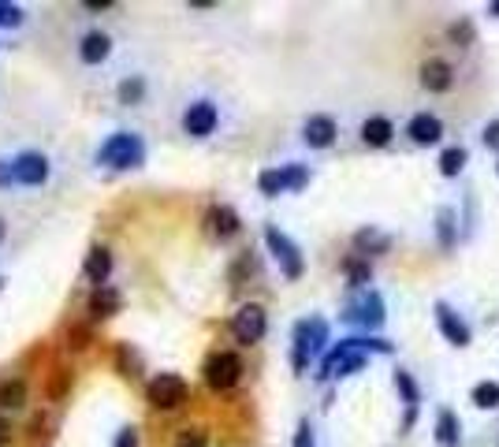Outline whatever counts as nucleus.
I'll list each match as a JSON object with an SVG mask.
<instances>
[{
	"label": "nucleus",
	"instance_id": "nucleus-5",
	"mask_svg": "<svg viewBox=\"0 0 499 447\" xmlns=\"http://www.w3.org/2000/svg\"><path fill=\"white\" fill-rule=\"evenodd\" d=\"M365 366V354L358 351V339H340V347H332L328 358L320 362V377H350Z\"/></svg>",
	"mask_w": 499,
	"mask_h": 447
},
{
	"label": "nucleus",
	"instance_id": "nucleus-41",
	"mask_svg": "<svg viewBox=\"0 0 499 447\" xmlns=\"http://www.w3.org/2000/svg\"><path fill=\"white\" fill-rule=\"evenodd\" d=\"M4 235H8V227H4V217H0V243H4Z\"/></svg>",
	"mask_w": 499,
	"mask_h": 447
},
{
	"label": "nucleus",
	"instance_id": "nucleus-35",
	"mask_svg": "<svg viewBox=\"0 0 499 447\" xmlns=\"http://www.w3.org/2000/svg\"><path fill=\"white\" fill-rule=\"evenodd\" d=\"M116 447H138V428H134V425L119 428V436H116Z\"/></svg>",
	"mask_w": 499,
	"mask_h": 447
},
{
	"label": "nucleus",
	"instance_id": "nucleus-26",
	"mask_svg": "<svg viewBox=\"0 0 499 447\" xmlns=\"http://www.w3.org/2000/svg\"><path fill=\"white\" fill-rule=\"evenodd\" d=\"M462 168H466V150L462 146H451V150H443L440 153V175H458Z\"/></svg>",
	"mask_w": 499,
	"mask_h": 447
},
{
	"label": "nucleus",
	"instance_id": "nucleus-39",
	"mask_svg": "<svg viewBox=\"0 0 499 447\" xmlns=\"http://www.w3.org/2000/svg\"><path fill=\"white\" fill-rule=\"evenodd\" d=\"M82 8H86V12H109V8H112V0H86Z\"/></svg>",
	"mask_w": 499,
	"mask_h": 447
},
{
	"label": "nucleus",
	"instance_id": "nucleus-3",
	"mask_svg": "<svg viewBox=\"0 0 499 447\" xmlns=\"http://www.w3.org/2000/svg\"><path fill=\"white\" fill-rule=\"evenodd\" d=\"M265 243H269L273 258H276V265H280V273L288 276V280H298L302 273H306V261H302L298 243H295L291 235H283V231H280L276 224L265 227Z\"/></svg>",
	"mask_w": 499,
	"mask_h": 447
},
{
	"label": "nucleus",
	"instance_id": "nucleus-31",
	"mask_svg": "<svg viewBox=\"0 0 499 447\" xmlns=\"http://www.w3.org/2000/svg\"><path fill=\"white\" fill-rule=\"evenodd\" d=\"M283 183H288V190H302L310 183V172L302 165H283Z\"/></svg>",
	"mask_w": 499,
	"mask_h": 447
},
{
	"label": "nucleus",
	"instance_id": "nucleus-40",
	"mask_svg": "<svg viewBox=\"0 0 499 447\" xmlns=\"http://www.w3.org/2000/svg\"><path fill=\"white\" fill-rule=\"evenodd\" d=\"M8 436H12V425H8L4 418H0V447H4V443H8Z\"/></svg>",
	"mask_w": 499,
	"mask_h": 447
},
{
	"label": "nucleus",
	"instance_id": "nucleus-34",
	"mask_svg": "<svg viewBox=\"0 0 499 447\" xmlns=\"http://www.w3.org/2000/svg\"><path fill=\"white\" fill-rule=\"evenodd\" d=\"M295 447H317V443H313V428H310V421H302V425H298Z\"/></svg>",
	"mask_w": 499,
	"mask_h": 447
},
{
	"label": "nucleus",
	"instance_id": "nucleus-43",
	"mask_svg": "<svg viewBox=\"0 0 499 447\" xmlns=\"http://www.w3.org/2000/svg\"><path fill=\"white\" fill-rule=\"evenodd\" d=\"M0 283H4V280H0Z\"/></svg>",
	"mask_w": 499,
	"mask_h": 447
},
{
	"label": "nucleus",
	"instance_id": "nucleus-15",
	"mask_svg": "<svg viewBox=\"0 0 499 447\" xmlns=\"http://www.w3.org/2000/svg\"><path fill=\"white\" fill-rule=\"evenodd\" d=\"M205 224H209V231H212V235H217L220 243L231 239V235H239V227H242L239 212L231 209V205H212V209L205 212Z\"/></svg>",
	"mask_w": 499,
	"mask_h": 447
},
{
	"label": "nucleus",
	"instance_id": "nucleus-29",
	"mask_svg": "<svg viewBox=\"0 0 499 447\" xmlns=\"http://www.w3.org/2000/svg\"><path fill=\"white\" fill-rule=\"evenodd\" d=\"M436 231H440V246L455 243V209H440L436 212Z\"/></svg>",
	"mask_w": 499,
	"mask_h": 447
},
{
	"label": "nucleus",
	"instance_id": "nucleus-36",
	"mask_svg": "<svg viewBox=\"0 0 499 447\" xmlns=\"http://www.w3.org/2000/svg\"><path fill=\"white\" fill-rule=\"evenodd\" d=\"M451 38L462 42V45L473 42V27H470V23H455V27H451Z\"/></svg>",
	"mask_w": 499,
	"mask_h": 447
},
{
	"label": "nucleus",
	"instance_id": "nucleus-12",
	"mask_svg": "<svg viewBox=\"0 0 499 447\" xmlns=\"http://www.w3.org/2000/svg\"><path fill=\"white\" fill-rule=\"evenodd\" d=\"M406 135L414 146H436V142L443 138V119L433 116V112H418V116H410Z\"/></svg>",
	"mask_w": 499,
	"mask_h": 447
},
{
	"label": "nucleus",
	"instance_id": "nucleus-28",
	"mask_svg": "<svg viewBox=\"0 0 499 447\" xmlns=\"http://www.w3.org/2000/svg\"><path fill=\"white\" fill-rule=\"evenodd\" d=\"M23 23H27V8L0 0V27H4V30H15V27H23Z\"/></svg>",
	"mask_w": 499,
	"mask_h": 447
},
{
	"label": "nucleus",
	"instance_id": "nucleus-11",
	"mask_svg": "<svg viewBox=\"0 0 499 447\" xmlns=\"http://www.w3.org/2000/svg\"><path fill=\"white\" fill-rule=\"evenodd\" d=\"M436 325H440V332H443V339L448 343H455V347H470V339H473V332H470V325L462 320L448 302H436Z\"/></svg>",
	"mask_w": 499,
	"mask_h": 447
},
{
	"label": "nucleus",
	"instance_id": "nucleus-23",
	"mask_svg": "<svg viewBox=\"0 0 499 447\" xmlns=\"http://www.w3.org/2000/svg\"><path fill=\"white\" fill-rule=\"evenodd\" d=\"M116 97H119V104H142V97H146V79H142V75H127V79L116 86Z\"/></svg>",
	"mask_w": 499,
	"mask_h": 447
},
{
	"label": "nucleus",
	"instance_id": "nucleus-32",
	"mask_svg": "<svg viewBox=\"0 0 499 447\" xmlns=\"http://www.w3.org/2000/svg\"><path fill=\"white\" fill-rule=\"evenodd\" d=\"M172 447H209V436H205V428H183Z\"/></svg>",
	"mask_w": 499,
	"mask_h": 447
},
{
	"label": "nucleus",
	"instance_id": "nucleus-37",
	"mask_svg": "<svg viewBox=\"0 0 499 447\" xmlns=\"http://www.w3.org/2000/svg\"><path fill=\"white\" fill-rule=\"evenodd\" d=\"M485 146L488 150H499V119H492L488 127H485Z\"/></svg>",
	"mask_w": 499,
	"mask_h": 447
},
{
	"label": "nucleus",
	"instance_id": "nucleus-18",
	"mask_svg": "<svg viewBox=\"0 0 499 447\" xmlns=\"http://www.w3.org/2000/svg\"><path fill=\"white\" fill-rule=\"evenodd\" d=\"M112 250L109 246H94L90 250V258H86V276H90L97 288H104L109 283V276H112Z\"/></svg>",
	"mask_w": 499,
	"mask_h": 447
},
{
	"label": "nucleus",
	"instance_id": "nucleus-27",
	"mask_svg": "<svg viewBox=\"0 0 499 447\" xmlns=\"http://www.w3.org/2000/svg\"><path fill=\"white\" fill-rule=\"evenodd\" d=\"M257 187H261V194H269V198L283 194V190H288V183H283V168H265L257 175Z\"/></svg>",
	"mask_w": 499,
	"mask_h": 447
},
{
	"label": "nucleus",
	"instance_id": "nucleus-21",
	"mask_svg": "<svg viewBox=\"0 0 499 447\" xmlns=\"http://www.w3.org/2000/svg\"><path fill=\"white\" fill-rule=\"evenodd\" d=\"M90 313L94 317H112V313H119V291L116 288H97L94 295H90Z\"/></svg>",
	"mask_w": 499,
	"mask_h": 447
},
{
	"label": "nucleus",
	"instance_id": "nucleus-4",
	"mask_svg": "<svg viewBox=\"0 0 499 447\" xmlns=\"http://www.w3.org/2000/svg\"><path fill=\"white\" fill-rule=\"evenodd\" d=\"M328 343V325L320 317H310V320H298L295 328V369H306L310 358Z\"/></svg>",
	"mask_w": 499,
	"mask_h": 447
},
{
	"label": "nucleus",
	"instance_id": "nucleus-9",
	"mask_svg": "<svg viewBox=\"0 0 499 447\" xmlns=\"http://www.w3.org/2000/svg\"><path fill=\"white\" fill-rule=\"evenodd\" d=\"M49 172H52V165H49V157L42 150H23L12 160V179L19 187H42L49 179Z\"/></svg>",
	"mask_w": 499,
	"mask_h": 447
},
{
	"label": "nucleus",
	"instance_id": "nucleus-1",
	"mask_svg": "<svg viewBox=\"0 0 499 447\" xmlns=\"http://www.w3.org/2000/svg\"><path fill=\"white\" fill-rule=\"evenodd\" d=\"M142 160H146V142H142V135H134V131L109 135V142L97 150V165H104V168L127 172V168H138Z\"/></svg>",
	"mask_w": 499,
	"mask_h": 447
},
{
	"label": "nucleus",
	"instance_id": "nucleus-20",
	"mask_svg": "<svg viewBox=\"0 0 499 447\" xmlns=\"http://www.w3.org/2000/svg\"><path fill=\"white\" fill-rule=\"evenodd\" d=\"M436 440H440V447H458L462 443V425L455 418V410H448V406L436 414Z\"/></svg>",
	"mask_w": 499,
	"mask_h": 447
},
{
	"label": "nucleus",
	"instance_id": "nucleus-14",
	"mask_svg": "<svg viewBox=\"0 0 499 447\" xmlns=\"http://www.w3.org/2000/svg\"><path fill=\"white\" fill-rule=\"evenodd\" d=\"M455 82V67L448 60H425L421 64V86L429 89V94H448Z\"/></svg>",
	"mask_w": 499,
	"mask_h": 447
},
{
	"label": "nucleus",
	"instance_id": "nucleus-6",
	"mask_svg": "<svg viewBox=\"0 0 499 447\" xmlns=\"http://www.w3.org/2000/svg\"><path fill=\"white\" fill-rule=\"evenodd\" d=\"M146 396L157 410H180L187 403V381L180 373H157L146 388Z\"/></svg>",
	"mask_w": 499,
	"mask_h": 447
},
{
	"label": "nucleus",
	"instance_id": "nucleus-13",
	"mask_svg": "<svg viewBox=\"0 0 499 447\" xmlns=\"http://www.w3.org/2000/svg\"><path fill=\"white\" fill-rule=\"evenodd\" d=\"M335 135H340V127H335V119L332 116H310L306 123H302V142H306L310 150H328Z\"/></svg>",
	"mask_w": 499,
	"mask_h": 447
},
{
	"label": "nucleus",
	"instance_id": "nucleus-22",
	"mask_svg": "<svg viewBox=\"0 0 499 447\" xmlns=\"http://www.w3.org/2000/svg\"><path fill=\"white\" fill-rule=\"evenodd\" d=\"M354 246H358V254H384V250L391 246V239L380 235L377 227H362L358 235H354Z\"/></svg>",
	"mask_w": 499,
	"mask_h": 447
},
{
	"label": "nucleus",
	"instance_id": "nucleus-25",
	"mask_svg": "<svg viewBox=\"0 0 499 447\" xmlns=\"http://www.w3.org/2000/svg\"><path fill=\"white\" fill-rule=\"evenodd\" d=\"M23 403H27V384L23 381L0 384V406H4V410H19Z\"/></svg>",
	"mask_w": 499,
	"mask_h": 447
},
{
	"label": "nucleus",
	"instance_id": "nucleus-19",
	"mask_svg": "<svg viewBox=\"0 0 499 447\" xmlns=\"http://www.w3.org/2000/svg\"><path fill=\"white\" fill-rule=\"evenodd\" d=\"M395 388L403 391V399H406V421H403V428H410L414 425V418H418V403H421V388L414 384V377H410L406 369H399L395 373Z\"/></svg>",
	"mask_w": 499,
	"mask_h": 447
},
{
	"label": "nucleus",
	"instance_id": "nucleus-7",
	"mask_svg": "<svg viewBox=\"0 0 499 447\" xmlns=\"http://www.w3.org/2000/svg\"><path fill=\"white\" fill-rule=\"evenodd\" d=\"M180 123H183V135L209 138L212 131H217V123H220V109L209 97H198V101H190L187 109H183V119Z\"/></svg>",
	"mask_w": 499,
	"mask_h": 447
},
{
	"label": "nucleus",
	"instance_id": "nucleus-30",
	"mask_svg": "<svg viewBox=\"0 0 499 447\" xmlns=\"http://www.w3.org/2000/svg\"><path fill=\"white\" fill-rule=\"evenodd\" d=\"M347 276H350L354 288H365V283L372 280V268H369V261H362V258H350V261H347Z\"/></svg>",
	"mask_w": 499,
	"mask_h": 447
},
{
	"label": "nucleus",
	"instance_id": "nucleus-24",
	"mask_svg": "<svg viewBox=\"0 0 499 447\" xmlns=\"http://www.w3.org/2000/svg\"><path fill=\"white\" fill-rule=\"evenodd\" d=\"M470 399H473L480 410H495V406H499V384H495V381H480V384H473Z\"/></svg>",
	"mask_w": 499,
	"mask_h": 447
},
{
	"label": "nucleus",
	"instance_id": "nucleus-42",
	"mask_svg": "<svg viewBox=\"0 0 499 447\" xmlns=\"http://www.w3.org/2000/svg\"><path fill=\"white\" fill-rule=\"evenodd\" d=\"M488 15H499V4H488Z\"/></svg>",
	"mask_w": 499,
	"mask_h": 447
},
{
	"label": "nucleus",
	"instance_id": "nucleus-38",
	"mask_svg": "<svg viewBox=\"0 0 499 447\" xmlns=\"http://www.w3.org/2000/svg\"><path fill=\"white\" fill-rule=\"evenodd\" d=\"M0 187H15V179H12V160H0Z\"/></svg>",
	"mask_w": 499,
	"mask_h": 447
},
{
	"label": "nucleus",
	"instance_id": "nucleus-16",
	"mask_svg": "<svg viewBox=\"0 0 499 447\" xmlns=\"http://www.w3.org/2000/svg\"><path fill=\"white\" fill-rule=\"evenodd\" d=\"M350 320H358V325H365V328H380L384 325V298L377 295V291H369L358 306H350V313H347Z\"/></svg>",
	"mask_w": 499,
	"mask_h": 447
},
{
	"label": "nucleus",
	"instance_id": "nucleus-8",
	"mask_svg": "<svg viewBox=\"0 0 499 447\" xmlns=\"http://www.w3.org/2000/svg\"><path fill=\"white\" fill-rule=\"evenodd\" d=\"M265 332H269V317H265V310L257 306V302H250V306H239V313L231 317V335L239 339V343H261Z\"/></svg>",
	"mask_w": 499,
	"mask_h": 447
},
{
	"label": "nucleus",
	"instance_id": "nucleus-33",
	"mask_svg": "<svg viewBox=\"0 0 499 447\" xmlns=\"http://www.w3.org/2000/svg\"><path fill=\"white\" fill-rule=\"evenodd\" d=\"M67 384H71V369H57V377H52V384H49V396L57 399L60 391H67Z\"/></svg>",
	"mask_w": 499,
	"mask_h": 447
},
{
	"label": "nucleus",
	"instance_id": "nucleus-17",
	"mask_svg": "<svg viewBox=\"0 0 499 447\" xmlns=\"http://www.w3.org/2000/svg\"><path fill=\"white\" fill-rule=\"evenodd\" d=\"M391 138H395V123H391L388 116H369L362 123V142H365V146L380 150V146H388Z\"/></svg>",
	"mask_w": 499,
	"mask_h": 447
},
{
	"label": "nucleus",
	"instance_id": "nucleus-10",
	"mask_svg": "<svg viewBox=\"0 0 499 447\" xmlns=\"http://www.w3.org/2000/svg\"><path fill=\"white\" fill-rule=\"evenodd\" d=\"M112 57V38L104 30H86V34H79V60L86 64V67H97V64H104Z\"/></svg>",
	"mask_w": 499,
	"mask_h": 447
},
{
	"label": "nucleus",
	"instance_id": "nucleus-2",
	"mask_svg": "<svg viewBox=\"0 0 499 447\" xmlns=\"http://www.w3.org/2000/svg\"><path fill=\"white\" fill-rule=\"evenodd\" d=\"M202 377H205V384H209L212 391H231V388L242 381V358H239L235 351H217V354H209Z\"/></svg>",
	"mask_w": 499,
	"mask_h": 447
}]
</instances>
